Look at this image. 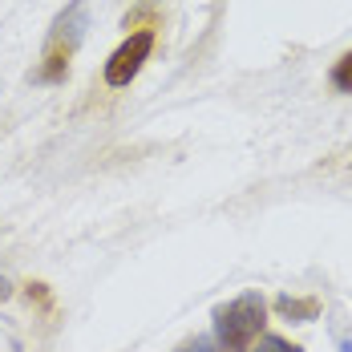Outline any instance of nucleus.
Listing matches in <instances>:
<instances>
[{"label": "nucleus", "instance_id": "3", "mask_svg": "<svg viewBox=\"0 0 352 352\" xmlns=\"http://www.w3.org/2000/svg\"><path fill=\"white\" fill-rule=\"evenodd\" d=\"M276 312L292 324H308V320L320 316V300L316 296H280L276 300Z\"/></svg>", "mask_w": 352, "mask_h": 352}, {"label": "nucleus", "instance_id": "7", "mask_svg": "<svg viewBox=\"0 0 352 352\" xmlns=\"http://www.w3.org/2000/svg\"><path fill=\"white\" fill-rule=\"evenodd\" d=\"M332 85H336L340 94H352V49L332 65Z\"/></svg>", "mask_w": 352, "mask_h": 352}, {"label": "nucleus", "instance_id": "4", "mask_svg": "<svg viewBox=\"0 0 352 352\" xmlns=\"http://www.w3.org/2000/svg\"><path fill=\"white\" fill-rule=\"evenodd\" d=\"M69 45L61 49V45H53L49 49V57H45V65H41V73H36V81H61L65 73H69Z\"/></svg>", "mask_w": 352, "mask_h": 352}, {"label": "nucleus", "instance_id": "9", "mask_svg": "<svg viewBox=\"0 0 352 352\" xmlns=\"http://www.w3.org/2000/svg\"><path fill=\"white\" fill-rule=\"evenodd\" d=\"M8 296H12V283H8V280H4V276H0V304H4Z\"/></svg>", "mask_w": 352, "mask_h": 352}, {"label": "nucleus", "instance_id": "8", "mask_svg": "<svg viewBox=\"0 0 352 352\" xmlns=\"http://www.w3.org/2000/svg\"><path fill=\"white\" fill-rule=\"evenodd\" d=\"M211 349V340H190V344H182L178 352H207Z\"/></svg>", "mask_w": 352, "mask_h": 352}, {"label": "nucleus", "instance_id": "2", "mask_svg": "<svg viewBox=\"0 0 352 352\" xmlns=\"http://www.w3.org/2000/svg\"><path fill=\"white\" fill-rule=\"evenodd\" d=\"M150 49H154V33H150V29L126 36V41L109 53V61H106V85H109V89L130 85V81L142 73L146 57H150Z\"/></svg>", "mask_w": 352, "mask_h": 352}, {"label": "nucleus", "instance_id": "5", "mask_svg": "<svg viewBox=\"0 0 352 352\" xmlns=\"http://www.w3.org/2000/svg\"><path fill=\"white\" fill-rule=\"evenodd\" d=\"M251 352H304L300 344H292L287 336H276V332H263L255 344H251Z\"/></svg>", "mask_w": 352, "mask_h": 352}, {"label": "nucleus", "instance_id": "6", "mask_svg": "<svg viewBox=\"0 0 352 352\" xmlns=\"http://www.w3.org/2000/svg\"><path fill=\"white\" fill-rule=\"evenodd\" d=\"M25 300H29V304H36L41 312H53V292H49V283H41V280L25 283Z\"/></svg>", "mask_w": 352, "mask_h": 352}, {"label": "nucleus", "instance_id": "1", "mask_svg": "<svg viewBox=\"0 0 352 352\" xmlns=\"http://www.w3.org/2000/svg\"><path fill=\"white\" fill-rule=\"evenodd\" d=\"M267 324V304L259 292H243L211 312L214 328V349L219 352H251V344L263 336Z\"/></svg>", "mask_w": 352, "mask_h": 352}]
</instances>
